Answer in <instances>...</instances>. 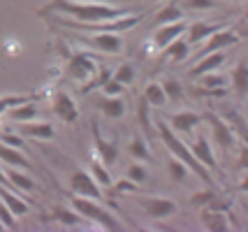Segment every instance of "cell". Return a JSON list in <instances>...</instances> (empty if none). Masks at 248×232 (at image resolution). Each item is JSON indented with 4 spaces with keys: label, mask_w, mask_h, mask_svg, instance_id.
<instances>
[{
    "label": "cell",
    "mask_w": 248,
    "mask_h": 232,
    "mask_svg": "<svg viewBox=\"0 0 248 232\" xmlns=\"http://www.w3.org/2000/svg\"><path fill=\"white\" fill-rule=\"evenodd\" d=\"M0 200L10 207V211L14 214V216L28 214V202H26L19 193H14V190H10V188H5L2 184H0Z\"/></svg>",
    "instance_id": "2e32d148"
},
{
    "label": "cell",
    "mask_w": 248,
    "mask_h": 232,
    "mask_svg": "<svg viewBox=\"0 0 248 232\" xmlns=\"http://www.w3.org/2000/svg\"><path fill=\"white\" fill-rule=\"evenodd\" d=\"M239 42V35L234 33V31H230V28H220V31H216V33H211L209 37H206V46L197 54V58H202V56L206 54H211V51H225L227 46H232V45H237ZM195 58V61H197Z\"/></svg>",
    "instance_id": "8992f818"
},
{
    "label": "cell",
    "mask_w": 248,
    "mask_h": 232,
    "mask_svg": "<svg viewBox=\"0 0 248 232\" xmlns=\"http://www.w3.org/2000/svg\"><path fill=\"white\" fill-rule=\"evenodd\" d=\"M146 177H149V172H146V167L144 165H130L128 167V179L130 181L141 184V181H146Z\"/></svg>",
    "instance_id": "e575fe53"
},
{
    "label": "cell",
    "mask_w": 248,
    "mask_h": 232,
    "mask_svg": "<svg viewBox=\"0 0 248 232\" xmlns=\"http://www.w3.org/2000/svg\"><path fill=\"white\" fill-rule=\"evenodd\" d=\"M26 100H35V95H2V98H0V114H5L10 107L21 105Z\"/></svg>",
    "instance_id": "d6a6232c"
},
{
    "label": "cell",
    "mask_w": 248,
    "mask_h": 232,
    "mask_svg": "<svg viewBox=\"0 0 248 232\" xmlns=\"http://www.w3.org/2000/svg\"><path fill=\"white\" fill-rule=\"evenodd\" d=\"M184 31H186V21H184V19H181V21H174V23H165L162 28H158V33H155V37H153V40H155V45H158V46H162V49H165V46L170 45L172 40L181 37V33H184Z\"/></svg>",
    "instance_id": "9a60e30c"
},
{
    "label": "cell",
    "mask_w": 248,
    "mask_h": 232,
    "mask_svg": "<svg viewBox=\"0 0 248 232\" xmlns=\"http://www.w3.org/2000/svg\"><path fill=\"white\" fill-rule=\"evenodd\" d=\"M51 218L65 223V225H79V221H81L75 211L65 209V207H54V209H51Z\"/></svg>",
    "instance_id": "83f0119b"
},
{
    "label": "cell",
    "mask_w": 248,
    "mask_h": 232,
    "mask_svg": "<svg viewBox=\"0 0 248 232\" xmlns=\"http://www.w3.org/2000/svg\"><path fill=\"white\" fill-rule=\"evenodd\" d=\"M162 91H165V95H167V100H179L181 95H184V89H181V84L179 81H174V79H170L165 86H162Z\"/></svg>",
    "instance_id": "836d02e7"
},
{
    "label": "cell",
    "mask_w": 248,
    "mask_h": 232,
    "mask_svg": "<svg viewBox=\"0 0 248 232\" xmlns=\"http://www.w3.org/2000/svg\"><path fill=\"white\" fill-rule=\"evenodd\" d=\"M184 19V12L179 10L176 5H167L158 12L155 16V26H165V23H174V21H181Z\"/></svg>",
    "instance_id": "d4e9b609"
},
{
    "label": "cell",
    "mask_w": 248,
    "mask_h": 232,
    "mask_svg": "<svg viewBox=\"0 0 248 232\" xmlns=\"http://www.w3.org/2000/svg\"><path fill=\"white\" fill-rule=\"evenodd\" d=\"M140 204L144 207L146 216L151 218H170L176 214V202L174 200H165V198H149V200H140Z\"/></svg>",
    "instance_id": "ba28073f"
},
{
    "label": "cell",
    "mask_w": 248,
    "mask_h": 232,
    "mask_svg": "<svg viewBox=\"0 0 248 232\" xmlns=\"http://www.w3.org/2000/svg\"><path fill=\"white\" fill-rule=\"evenodd\" d=\"M209 121H211V125H214V133H216V139L218 144L223 146V149H230L232 144H234V137H232V133L227 130L225 125H223V121L220 119H216V116H206Z\"/></svg>",
    "instance_id": "603a6c76"
},
{
    "label": "cell",
    "mask_w": 248,
    "mask_h": 232,
    "mask_svg": "<svg viewBox=\"0 0 248 232\" xmlns=\"http://www.w3.org/2000/svg\"><path fill=\"white\" fill-rule=\"evenodd\" d=\"M202 121H204V116L193 114V111H181V114L172 116V125L176 130H181V133H193V128H197Z\"/></svg>",
    "instance_id": "ac0fdd59"
},
{
    "label": "cell",
    "mask_w": 248,
    "mask_h": 232,
    "mask_svg": "<svg viewBox=\"0 0 248 232\" xmlns=\"http://www.w3.org/2000/svg\"><path fill=\"white\" fill-rule=\"evenodd\" d=\"M246 81H248V72H246V61H241L237 67H234V75H232V84L234 89L244 95L246 93Z\"/></svg>",
    "instance_id": "f1b7e54d"
},
{
    "label": "cell",
    "mask_w": 248,
    "mask_h": 232,
    "mask_svg": "<svg viewBox=\"0 0 248 232\" xmlns=\"http://www.w3.org/2000/svg\"><path fill=\"white\" fill-rule=\"evenodd\" d=\"M95 146H97V151H100V158L107 163V165H114L116 163V158H119V151H116V146L114 144H109L105 142L100 135L95 137Z\"/></svg>",
    "instance_id": "484cf974"
},
{
    "label": "cell",
    "mask_w": 248,
    "mask_h": 232,
    "mask_svg": "<svg viewBox=\"0 0 248 232\" xmlns=\"http://www.w3.org/2000/svg\"><path fill=\"white\" fill-rule=\"evenodd\" d=\"M114 79H116L119 84H132V79H135V65H132V63L119 65V70L114 72Z\"/></svg>",
    "instance_id": "4dcf8cb0"
},
{
    "label": "cell",
    "mask_w": 248,
    "mask_h": 232,
    "mask_svg": "<svg viewBox=\"0 0 248 232\" xmlns=\"http://www.w3.org/2000/svg\"><path fill=\"white\" fill-rule=\"evenodd\" d=\"M144 100H146L149 105H153V107H165V105L170 102L160 84H149L146 91H144Z\"/></svg>",
    "instance_id": "cb8c5ba5"
},
{
    "label": "cell",
    "mask_w": 248,
    "mask_h": 232,
    "mask_svg": "<svg viewBox=\"0 0 248 232\" xmlns=\"http://www.w3.org/2000/svg\"><path fill=\"white\" fill-rule=\"evenodd\" d=\"M10 119L16 123H23V121H32V119H37V105L35 102H31V100H26V102H21V105H14V107H10Z\"/></svg>",
    "instance_id": "d6986e66"
},
{
    "label": "cell",
    "mask_w": 248,
    "mask_h": 232,
    "mask_svg": "<svg viewBox=\"0 0 248 232\" xmlns=\"http://www.w3.org/2000/svg\"><path fill=\"white\" fill-rule=\"evenodd\" d=\"M0 142L7 144V146H14V149H23V146H26V142H23L19 135H2Z\"/></svg>",
    "instance_id": "ab89813d"
},
{
    "label": "cell",
    "mask_w": 248,
    "mask_h": 232,
    "mask_svg": "<svg viewBox=\"0 0 248 232\" xmlns=\"http://www.w3.org/2000/svg\"><path fill=\"white\" fill-rule=\"evenodd\" d=\"M188 54H190V45L186 42V40H172L170 45L165 46V56H170L174 63H181V61H186L188 58Z\"/></svg>",
    "instance_id": "44dd1931"
},
{
    "label": "cell",
    "mask_w": 248,
    "mask_h": 232,
    "mask_svg": "<svg viewBox=\"0 0 248 232\" xmlns=\"http://www.w3.org/2000/svg\"><path fill=\"white\" fill-rule=\"evenodd\" d=\"M0 163L10 167H19V170H32L31 160L21 154V149H14V146H7V144L0 142Z\"/></svg>",
    "instance_id": "7c38bea8"
},
{
    "label": "cell",
    "mask_w": 248,
    "mask_h": 232,
    "mask_svg": "<svg viewBox=\"0 0 248 232\" xmlns=\"http://www.w3.org/2000/svg\"><path fill=\"white\" fill-rule=\"evenodd\" d=\"M72 40L93 51H102V54H121L123 49V40L116 33H81L72 35Z\"/></svg>",
    "instance_id": "5b68a950"
},
{
    "label": "cell",
    "mask_w": 248,
    "mask_h": 232,
    "mask_svg": "<svg viewBox=\"0 0 248 232\" xmlns=\"http://www.w3.org/2000/svg\"><path fill=\"white\" fill-rule=\"evenodd\" d=\"M19 133L26 137H37V139H54L56 130L51 123H32V121H23L19 123Z\"/></svg>",
    "instance_id": "4fadbf2b"
},
{
    "label": "cell",
    "mask_w": 248,
    "mask_h": 232,
    "mask_svg": "<svg viewBox=\"0 0 248 232\" xmlns=\"http://www.w3.org/2000/svg\"><path fill=\"white\" fill-rule=\"evenodd\" d=\"M72 209H75L79 216H84V218L97 223V225H102V228H107V230H119L121 228V223L116 221L107 209H102L100 204H95L91 198L75 195V198H72Z\"/></svg>",
    "instance_id": "277c9868"
},
{
    "label": "cell",
    "mask_w": 248,
    "mask_h": 232,
    "mask_svg": "<svg viewBox=\"0 0 248 232\" xmlns=\"http://www.w3.org/2000/svg\"><path fill=\"white\" fill-rule=\"evenodd\" d=\"M100 109L107 114L109 119H121L123 114H125V102L121 100V95H114V98H105L100 100Z\"/></svg>",
    "instance_id": "ffe728a7"
},
{
    "label": "cell",
    "mask_w": 248,
    "mask_h": 232,
    "mask_svg": "<svg viewBox=\"0 0 248 232\" xmlns=\"http://www.w3.org/2000/svg\"><path fill=\"white\" fill-rule=\"evenodd\" d=\"M209 200H214V193H211V190H206V193H197V195L193 198V202L200 204V202H209Z\"/></svg>",
    "instance_id": "b9f144b4"
},
{
    "label": "cell",
    "mask_w": 248,
    "mask_h": 232,
    "mask_svg": "<svg viewBox=\"0 0 248 232\" xmlns=\"http://www.w3.org/2000/svg\"><path fill=\"white\" fill-rule=\"evenodd\" d=\"M184 7L186 10H214L216 0H186Z\"/></svg>",
    "instance_id": "8d00e7d4"
},
{
    "label": "cell",
    "mask_w": 248,
    "mask_h": 232,
    "mask_svg": "<svg viewBox=\"0 0 248 232\" xmlns=\"http://www.w3.org/2000/svg\"><path fill=\"white\" fill-rule=\"evenodd\" d=\"M130 154L135 155V158L146 160V158H149V149L144 146V142H141V139H135V142H132V146H130Z\"/></svg>",
    "instance_id": "f35d334b"
},
{
    "label": "cell",
    "mask_w": 248,
    "mask_h": 232,
    "mask_svg": "<svg viewBox=\"0 0 248 232\" xmlns=\"http://www.w3.org/2000/svg\"><path fill=\"white\" fill-rule=\"evenodd\" d=\"M91 170H93V174H91V177L97 181V186H109V184H111V174L107 172V167L102 165V163H97L95 160V163L91 165Z\"/></svg>",
    "instance_id": "f546056e"
},
{
    "label": "cell",
    "mask_w": 248,
    "mask_h": 232,
    "mask_svg": "<svg viewBox=\"0 0 248 232\" xmlns=\"http://www.w3.org/2000/svg\"><path fill=\"white\" fill-rule=\"evenodd\" d=\"M5 174H7V179H10L14 186L19 188V190H26V193H31V190H35V181H32L28 174H21L19 172V167H10V170H5Z\"/></svg>",
    "instance_id": "7402d4cb"
},
{
    "label": "cell",
    "mask_w": 248,
    "mask_h": 232,
    "mask_svg": "<svg viewBox=\"0 0 248 232\" xmlns=\"http://www.w3.org/2000/svg\"><path fill=\"white\" fill-rule=\"evenodd\" d=\"M51 10L77 21H109L135 12L130 10V5H102V2H79V0H56Z\"/></svg>",
    "instance_id": "6da1fadb"
},
{
    "label": "cell",
    "mask_w": 248,
    "mask_h": 232,
    "mask_svg": "<svg viewBox=\"0 0 248 232\" xmlns=\"http://www.w3.org/2000/svg\"><path fill=\"white\" fill-rule=\"evenodd\" d=\"M95 63L88 58V56H75L72 61H70V75L75 79H86L91 75H95Z\"/></svg>",
    "instance_id": "e0dca14e"
},
{
    "label": "cell",
    "mask_w": 248,
    "mask_h": 232,
    "mask_svg": "<svg viewBox=\"0 0 248 232\" xmlns=\"http://www.w3.org/2000/svg\"><path fill=\"white\" fill-rule=\"evenodd\" d=\"M79 2H102V5H132V0H79Z\"/></svg>",
    "instance_id": "60d3db41"
},
{
    "label": "cell",
    "mask_w": 248,
    "mask_h": 232,
    "mask_svg": "<svg viewBox=\"0 0 248 232\" xmlns=\"http://www.w3.org/2000/svg\"><path fill=\"white\" fill-rule=\"evenodd\" d=\"M225 51H211V54L195 61V65L190 67V77H202V75H209V72H216L220 65H225Z\"/></svg>",
    "instance_id": "30bf717a"
},
{
    "label": "cell",
    "mask_w": 248,
    "mask_h": 232,
    "mask_svg": "<svg viewBox=\"0 0 248 232\" xmlns=\"http://www.w3.org/2000/svg\"><path fill=\"white\" fill-rule=\"evenodd\" d=\"M188 28V45L193 46V45H200V42H204L206 37L211 33H216V31H220L223 28V23H193V26H186Z\"/></svg>",
    "instance_id": "5bb4252c"
},
{
    "label": "cell",
    "mask_w": 248,
    "mask_h": 232,
    "mask_svg": "<svg viewBox=\"0 0 248 232\" xmlns=\"http://www.w3.org/2000/svg\"><path fill=\"white\" fill-rule=\"evenodd\" d=\"M202 84H204V89H223L227 84V79L223 77V75H214V77L202 75Z\"/></svg>",
    "instance_id": "d590c367"
},
{
    "label": "cell",
    "mask_w": 248,
    "mask_h": 232,
    "mask_svg": "<svg viewBox=\"0 0 248 232\" xmlns=\"http://www.w3.org/2000/svg\"><path fill=\"white\" fill-rule=\"evenodd\" d=\"M51 107H54L56 116L65 123H75L79 119V111H77V105L72 95L70 93H65V91H58L54 95V102H51Z\"/></svg>",
    "instance_id": "9c48e42d"
},
{
    "label": "cell",
    "mask_w": 248,
    "mask_h": 232,
    "mask_svg": "<svg viewBox=\"0 0 248 232\" xmlns=\"http://www.w3.org/2000/svg\"><path fill=\"white\" fill-rule=\"evenodd\" d=\"M188 149L193 151V155L206 167V170H218L216 155H214V151H211V144H209V139H206L204 135H202V137H195V142L190 144Z\"/></svg>",
    "instance_id": "8fae6325"
},
{
    "label": "cell",
    "mask_w": 248,
    "mask_h": 232,
    "mask_svg": "<svg viewBox=\"0 0 248 232\" xmlns=\"http://www.w3.org/2000/svg\"><path fill=\"white\" fill-rule=\"evenodd\" d=\"M167 170H170V174H172L174 181H186V177H188V167H186L181 160H176V158H172V160L167 163Z\"/></svg>",
    "instance_id": "1f68e13d"
},
{
    "label": "cell",
    "mask_w": 248,
    "mask_h": 232,
    "mask_svg": "<svg viewBox=\"0 0 248 232\" xmlns=\"http://www.w3.org/2000/svg\"><path fill=\"white\" fill-rule=\"evenodd\" d=\"M144 19V14H125L119 19H109V21H77V19H67V16H56L54 23L56 28H70L75 33H123L135 28L137 23Z\"/></svg>",
    "instance_id": "7a4b0ae2"
},
{
    "label": "cell",
    "mask_w": 248,
    "mask_h": 232,
    "mask_svg": "<svg viewBox=\"0 0 248 232\" xmlns=\"http://www.w3.org/2000/svg\"><path fill=\"white\" fill-rule=\"evenodd\" d=\"M102 91H105V95L114 98V95H121V93H123V84H119L116 79H109V81L102 84Z\"/></svg>",
    "instance_id": "74e56055"
},
{
    "label": "cell",
    "mask_w": 248,
    "mask_h": 232,
    "mask_svg": "<svg viewBox=\"0 0 248 232\" xmlns=\"http://www.w3.org/2000/svg\"><path fill=\"white\" fill-rule=\"evenodd\" d=\"M70 184H72V190L77 195H81V198H91V200L102 198V190L97 186V181L88 172H84V170H77L72 174V179H70Z\"/></svg>",
    "instance_id": "52a82bcc"
},
{
    "label": "cell",
    "mask_w": 248,
    "mask_h": 232,
    "mask_svg": "<svg viewBox=\"0 0 248 232\" xmlns=\"http://www.w3.org/2000/svg\"><path fill=\"white\" fill-rule=\"evenodd\" d=\"M0 230H2V223H0Z\"/></svg>",
    "instance_id": "7bdbcfd3"
},
{
    "label": "cell",
    "mask_w": 248,
    "mask_h": 232,
    "mask_svg": "<svg viewBox=\"0 0 248 232\" xmlns=\"http://www.w3.org/2000/svg\"><path fill=\"white\" fill-rule=\"evenodd\" d=\"M158 130H160L162 144H165V146H167V149L172 151L176 160H181V163H184L188 170H193L195 174H197L200 179H204V181H206V184H209L211 188L216 186V184H214V177L209 174V170H206V167L202 165V163H200L197 158H195L193 151H190V149H188V146H186V144L181 142V139H179V137H176V135H174L172 130L167 128V125H165V123H158Z\"/></svg>",
    "instance_id": "3957f363"
},
{
    "label": "cell",
    "mask_w": 248,
    "mask_h": 232,
    "mask_svg": "<svg viewBox=\"0 0 248 232\" xmlns=\"http://www.w3.org/2000/svg\"><path fill=\"white\" fill-rule=\"evenodd\" d=\"M202 223H204V228H209V230H214V232H223L227 228L223 214H211V211L202 214Z\"/></svg>",
    "instance_id": "4316f807"
}]
</instances>
